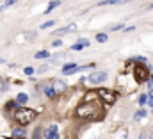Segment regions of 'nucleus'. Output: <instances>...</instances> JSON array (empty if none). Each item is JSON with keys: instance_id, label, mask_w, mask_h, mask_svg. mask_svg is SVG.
<instances>
[{"instance_id": "b1692460", "label": "nucleus", "mask_w": 153, "mask_h": 139, "mask_svg": "<svg viewBox=\"0 0 153 139\" xmlns=\"http://www.w3.org/2000/svg\"><path fill=\"white\" fill-rule=\"evenodd\" d=\"M123 27H125L123 23H117V25H114V27H111V31H112V32H116V31H119V29H123Z\"/></svg>"}, {"instance_id": "a878e982", "label": "nucleus", "mask_w": 153, "mask_h": 139, "mask_svg": "<svg viewBox=\"0 0 153 139\" xmlns=\"http://www.w3.org/2000/svg\"><path fill=\"white\" fill-rule=\"evenodd\" d=\"M46 70H48V64H43V66H39L38 68V73H45Z\"/></svg>"}, {"instance_id": "4be33fe9", "label": "nucleus", "mask_w": 153, "mask_h": 139, "mask_svg": "<svg viewBox=\"0 0 153 139\" xmlns=\"http://www.w3.org/2000/svg\"><path fill=\"white\" fill-rule=\"evenodd\" d=\"M32 139H41V129H36V130H34V136H32Z\"/></svg>"}, {"instance_id": "bb28decb", "label": "nucleus", "mask_w": 153, "mask_h": 139, "mask_svg": "<svg viewBox=\"0 0 153 139\" xmlns=\"http://www.w3.org/2000/svg\"><path fill=\"white\" fill-rule=\"evenodd\" d=\"M23 71H25V75H32V73H34V68H30V66H27V68L23 70Z\"/></svg>"}, {"instance_id": "2eb2a0df", "label": "nucleus", "mask_w": 153, "mask_h": 139, "mask_svg": "<svg viewBox=\"0 0 153 139\" xmlns=\"http://www.w3.org/2000/svg\"><path fill=\"white\" fill-rule=\"evenodd\" d=\"M107 39H109V36L105 34V32H98V34H96V41H98V43H105Z\"/></svg>"}, {"instance_id": "9d476101", "label": "nucleus", "mask_w": 153, "mask_h": 139, "mask_svg": "<svg viewBox=\"0 0 153 139\" xmlns=\"http://www.w3.org/2000/svg\"><path fill=\"white\" fill-rule=\"evenodd\" d=\"M76 25L75 23H71V25H68V27H62V29H57L55 31V36H62V34H68V32H71V31H75Z\"/></svg>"}, {"instance_id": "2f4dec72", "label": "nucleus", "mask_w": 153, "mask_h": 139, "mask_svg": "<svg viewBox=\"0 0 153 139\" xmlns=\"http://www.w3.org/2000/svg\"><path fill=\"white\" fill-rule=\"evenodd\" d=\"M4 9H5V7H4V5H0V13H2V11H4Z\"/></svg>"}, {"instance_id": "aec40b11", "label": "nucleus", "mask_w": 153, "mask_h": 139, "mask_svg": "<svg viewBox=\"0 0 153 139\" xmlns=\"http://www.w3.org/2000/svg\"><path fill=\"white\" fill-rule=\"evenodd\" d=\"M27 39H29V41H32V39H36V31H30V32H27Z\"/></svg>"}, {"instance_id": "6e6552de", "label": "nucleus", "mask_w": 153, "mask_h": 139, "mask_svg": "<svg viewBox=\"0 0 153 139\" xmlns=\"http://www.w3.org/2000/svg\"><path fill=\"white\" fill-rule=\"evenodd\" d=\"M76 71H80V66H78L76 63H68V64L62 66V73H64V75H73Z\"/></svg>"}, {"instance_id": "20e7f679", "label": "nucleus", "mask_w": 153, "mask_h": 139, "mask_svg": "<svg viewBox=\"0 0 153 139\" xmlns=\"http://www.w3.org/2000/svg\"><path fill=\"white\" fill-rule=\"evenodd\" d=\"M96 95H98V98H100V100H103L105 104H109V105L116 104V100H117V91H112V89L100 87V89L96 91Z\"/></svg>"}, {"instance_id": "473e14b6", "label": "nucleus", "mask_w": 153, "mask_h": 139, "mask_svg": "<svg viewBox=\"0 0 153 139\" xmlns=\"http://www.w3.org/2000/svg\"><path fill=\"white\" fill-rule=\"evenodd\" d=\"M148 9H150V11H152V9H153V4H152V5H150V7H148Z\"/></svg>"}, {"instance_id": "5701e85b", "label": "nucleus", "mask_w": 153, "mask_h": 139, "mask_svg": "<svg viewBox=\"0 0 153 139\" xmlns=\"http://www.w3.org/2000/svg\"><path fill=\"white\" fill-rule=\"evenodd\" d=\"M18 105H20V104H18V102H9V104L5 105V107H7V109H16Z\"/></svg>"}, {"instance_id": "0eeeda50", "label": "nucleus", "mask_w": 153, "mask_h": 139, "mask_svg": "<svg viewBox=\"0 0 153 139\" xmlns=\"http://www.w3.org/2000/svg\"><path fill=\"white\" fill-rule=\"evenodd\" d=\"M41 91H43V95H46L48 98H53V96H57V93H55V89H53L52 82H45V84L41 86Z\"/></svg>"}, {"instance_id": "9b49d317", "label": "nucleus", "mask_w": 153, "mask_h": 139, "mask_svg": "<svg viewBox=\"0 0 153 139\" xmlns=\"http://www.w3.org/2000/svg\"><path fill=\"white\" fill-rule=\"evenodd\" d=\"M130 0H102L98 5H121V4H126Z\"/></svg>"}, {"instance_id": "6ab92c4d", "label": "nucleus", "mask_w": 153, "mask_h": 139, "mask_svg": "<svg viewBox=\"0 0 153 139\" xmlns=\"http://www.w3.org/2000/svg\"><path fill=\"white\" fill-rule=\"evenodd\" d=\"M146 102H148V95H144V93H143V95L139 96V105H144Z\"/></svg>"}, {"instance_id": "1a4fd4ad", "label": "nucleus", "mask_w": 153, "mask_h": 139, "mask_svg": "<svg viewBox=\"0 0 153 139\" xmlns=\"http://www.w3.org/2000/svg\"><path fill=\"white\" fill-rule=\"evenodd\" d=\"M45 138L46 139H59V130H57V125H50L45 132Z\"/></svg>"}, {"instance_id": "4468645a", "label": "nucleus", "mask_w": 153, "mask_h": 139, "mask_svg": "<svg viewBox=\"0 0 153 139\" xmlns=\"http://www.w3.org/2000/svg\"><path fill=\"white\" fill-rule=\"evenodd\" d=\"M144 116H146V111H144V109H139V111L134 114V120H135V121H139V120H143Z\"/></svg>"}, {"instance_id": "7ed1b4c3", "label": "nucleus", "mask_w": 153, "mask_h": 139, "mask_svg": "<svg viewBox=\"0 0 153 139\" xmlns=\"http://www.w3.org/2000/svg\"><path fill=\"white\" fill-rule=\"evenodd\" d=\"M134 78L141 84V82H146L150 78V68L146 63H139L137 66H134Z\"/></svg>"}, {"instance_id": "f704fd0d", "label": "nucleus", "mask_w": 153, "mask_h": 139, "mask_svg": "<svg viewBox=\"0 0 153 139\" xmlns=\"http://www.w3.org/2000/svg\"><path fill=\"white\" fill-rule=\"evenodd\" d=\"M152 109H153V107H152ZM152 114H153V111H152Z\"/></svg>"}, {"instance_id": "a211bd4d", "label": "nucleus", "mask_w": 153, "mask_h": 139, "mask_svg": "<svg viewBox=\"0 0 153 139\" xmlns=\"http://www.w3.org/2000/svg\"><path fill=\"white\" fill-rule=\"evenodd\" d=\"M53 25H55V20H48V22L41 23V29H50V27H53Z\"/></svg>"}, {"instance_id": "39448f33", "label": "nucleus", "mask_w": 153, "mask_h": 139, "mask_svg": "<svg viewBox=\"0 0 153 139\" xmlns=\"http://www.w3.org/2000/svg\"><path fill=\"white\" fill-rule=\"evenodd\" d=\"M107 77H109V73H107L105 70H93L91 75L87 77V80L93 82V84H102V82L107 80Z\"/></svg>"}, {"instance_id": "f257e3e1", "label": "nucleus", "mask_w": 153, "mask_h": 139, "mask_svg": "<svg viewBox=\"0 0 153 139\" xmlns=\"http://www.w3.org/2000/svg\"><path fill=\"white\" fill-rule=\"evenodd\" d=\"M75 114L82 120H98V118H103V109L98 100H93L91 96H87L75 109Z\"/></svg>"}, {"instance_id": "dca6fc26", "label": "nucleus", "mask_w": 153, "mask_h": 139, "mask_svg": "<svg viewBox=\"0 0 153 139\" xmlns=\"http://www.w3.org/2000/svg\"><path fill=\"white\" fill-rule=\"evenodd\" d=\"M48 55H50V52H48V50H41V52H38V54L34 55V57H36V59H46Z\"/></svg>"}, {"instance_id": "412c9836", "label": "nucleus", "mask_w": 153, "mask_h": 139, "mask_svg": "<svg viewBox=\"0 0 153 139\" xmlns=\"http://www.w3.org/2000/svg\"><path fill=\"white\" fill-rule=\"evenodd\" d=\"M82 48H84V45H82L80 41H78V43H75V45L71 46V50H82Z\"/></svg>"}, {"instance_id": "c85d7f7f", "label": "nucleus", "mask_w": 153, "mask_h": 139, "mask_svg": "<svg viewBox=\"0 0 153 139\" xmlns=\"http://www.w3.org/2000/svg\"><path fill=\"white\" fill-rule=\"evenodd\" d=\"M52 45H53V46H61V45H62V41H61V39H53V41H52Z\"/></svg>"}, {"instance_id": "423d86ee", "label": "nucleus", "mask_w": 153, "mask_h": 139, "mask_svg": "<svg viewBox=\"0 0 153 139\" xmlns=\"http://www.w3.org/2000/svg\"><path fill=\"white\" fill-rule=\"evenodd\" d=\"M50 82H52V86H53V89H55V93H57V95H59V93H64V91L68 89V84H66L64 80H59V78H52Z\"/></svg>"}, {"instance_id": "ddd939ff", "label": "nucleus", "mask_w": 153, "mask_h": 139, "mask_svg": "<svg viewBox=\"0 0 153 139\" xmlns=\"http://www.w3.org/2000/svg\"><path fill=\"white\" fill-rule=\"evenodd\" d=\"M27 100H29V95H27V93H20V95L16 96V102H18L20 105L27 104Z\"/></svg>"}, {"instance_id": "7c9ffc66", "label": "nucleus", "mask_w": 153, "mask_h": 139, "mask_svg": "<svg viewBox=\"0 0 153 139\" xmlns=\"http://www.w3.org/2000/svg\"><path fill=\"white\" fill-rule=\"evenodd\" d=\"M139 139H146V136H144V134H141V136H139Z\"/></svg>"}, {"instance_id": "f8f14e48", "label": "nucleus", "mask_w": 153, "mask_h": 139, "mask_svg": "<svg viewBox=\"0 0 153 139\" xmlns=\"http://www.w3.org/2000/svg\"><path fill=\"white\" fill-rule=\"evenodd\" d=\"M59 5H61V2H59V0H52V2L48 4V7L45 9V14H48V13H52V11H53L55 7H59Z\"/></svg>"}, {"instance_id": "72a5a7b5", "label": "nucleus", "mask_w": 153, "mask_h": 139, "mask_svg": "<svg viewBox=\"0 0 153 139\" xmlns=\"http://www.w3.org/2000/svg\"><path fill=\"white\" fill-rule=\"evenodd\" d=\"M150 139H153V130H152V138H150Z\"/></svg>"}, {"instance_id": "f3484780", "label": "nucleus", "mask_w": 153, "mask_h": 139, "mask_svg": "<svg viewBox=\"0 0 153 139\" xmlns=\"http://www.w3.org/2000/svg\"><path fill=\"white\" fill-rule=\"evenodd\" d=\"M13 136H14V139L23 138V136H25V132H23L22 129H14V130H13Z\"/></svg>"}, {"instance_id": "cd10ccee", "label": "nucleus", "mask_w": 153, "mask_h": 139, "mask_svg": "<svg viewBox=\"0 0 153 139\" xmlns=\"http://www.w3.org/2000/svg\"><path fill=\"white\" fill-rule=\"evenodd\" d=\"M18 0H5V4H4V7H9V5H13V4H16Z\"/></svg>"}, {"instance_id": "f03ea898", "label": "nucleus", "mask_w": 153, "mask_h": 139, "mask_svg": "<svg viewBox=\"0 0 153 139\" xmlns=\"http://www.w3.org/2000/svg\"><path fill=\"white\" fill-rule=\"evenodd\" d=\"M14 121L18 123V125H22V127H25V125H29V123H32L36 118H38V112L34 111V109H29V107H16V111H14Z\"/></svg>"}, {"instance_id": "393cba45", "label": "nucleus", "mask_w": 153, "mask_h": 139, "mask_svg": "<svg viewBox=\"0 0 153 139\" xmlns=\"http://www.w3.org/2000/svg\"><path fill=\"white\" fill-rule=\"evenodd\" d=\"M146 84H148V87H150V89H153V75H150V78L146 80Z\"/></svg>"}, {"instance_id": "c756f323", "label": "nucleus", "mask_w": 153, "mask_h": 139, "mask_svg": "<svg viewBox=\"0 0 153 139\" xmlns=\"http://www.w3.org/2000/svg\"><path fill=\"white\" fill-rule=\"evenodd\" d=\"M78 41H80V43H82V45H84V46H89V41H87V39H84V37H80V39H78Z\"/></svg>"}]
</instances>
